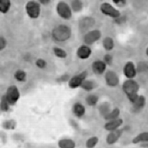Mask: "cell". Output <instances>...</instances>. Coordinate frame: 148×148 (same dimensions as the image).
Instances as JSON below:
<instances>
[{"instance_id":"obj_1","label":"cell","mask_w":148,"mask_h":148,"mask_svg":"<svg viewBox=\"0 0 148 148\" xmlns=\"http://www.w3.org/2000/svg\"><path fill=\"white\" fill-rule=\"evenodd\" d=\"M72 30L66 25H59L53 29L51 36L57 42H65L71 37Z\"/></svg>"},{"instance_id":"obj_2","label":"cell","mask_w":148,"mask_h":148,"mask_svg":"<svg viewBox=\"0 0 148 148\" xmlns=\"http://www.w3.org/2000/svg\"><path fill=\"white\" fill-rule=\"evenodd\" d=\"M25 9L27 14L31 19H37L41 13V5L35 1H29L26 4Z\"/></svg>"},{"instance_id":"obj_3","label":"cell","mask_w":148,"mask_h":148,"mask_svg":"<svg viewBox=\"0 0 148 148\" xmlns=\"http://www.w3.org/2000/svg\"><path fill=\"white\" fill-rule=\"evenodd\" d=\"M123 90L127 97L134 95V94H138L139 90V84L135 80L128 79L123 84Z\"/></svg>"},{"instance_id":"obj_4","label":"cell","mask_w":148,"mask_h":148,"mask_svg":"<svg viewBox=\"0 0 148 148\" xmlns=\"http://www.w3.org/2000/svg\"><path fill=\"white\" fill-rule=\"evenodd\" d=\"M99 10L103 14H105L106 16H109L113 19H118L121 16L120 11L117 10L115 7H114L109 3H102L100 5Z\"/></svg>"},{"instance_id":"obj_5","label":"cell","mask_w":148,"mask_h":148,"mask_svg":"<svg viewBox=\"0 0 148 148\" xmlns=\"http://www.w3.org/2000/svg\"><path fill=\"white\" fill-rule=\"evenodd\" d=\"M5 96L9 104L11 106H14L21 97V93L19 89L15 85H11L6 90Z\"/></svg>"},{"instance_id":"obj_6","label":"cell","mask_w":148,"mask_h":148,"mask_svg":"<svg viewBox=\"0 0 148 148\" xmlns=\"http://www.w3.org/2000/svg\"><path fill=\"white\" fill-rule=\"evenodd\" d=\"M56 11L59 16L64 20H69L72 17V9L65 2L58 3L56 5Z\"/></svg>"},{"instance_id":"obj_7","label":"cell","mask_w":148,"mask_h":148,"mask_svg":"<svg viewBox=\"0 0 148 148\" xmlns=\"http://www.w3.org/2000/svg\"><path fill=\"white\" fill-rule=\"evenodd\" d=\"M88 76V72L87 71H83L80 74L73 76L69 80V86L71 89H76L78 87H81L83 84V83L86 80Z\"/></svg>"},{"instance_id":"obj_8","label":"cell","mask_w":148,"mask_h":148,"mask_svg":"<svg viewBox=\"0 0 148 148\" xmlns=\"http://www.w3.org/2000/svg\"><path fill=\"white\" fill-rule=\"evenodd\" d=\"M101 37V32L99 29H94V30H90L84 35V41L86 45H92L94 43H96L97 41L100 39Z\"/></svg>"},{"instance_id":"obj_9","label":"cell","mask_w":148,"mask_h":148,"mask_svg":"<svg viewBox=\"0 0 148 148\" xmlns=\"http://www.w3.org/2000/svg\"><path fill=\"white\" fill-rule=\"evenodd\" d=\"M105 80H106V85L109 87H116L120 83V79H119L118 75L113 70H108L106 72Z\"/></svg>"},{"instance_id":"obj_10","label":"cell","mask_w":148,"mask_h":148,"mask_svg":"<svg viewBox=\"0 0 148 148\" xmlns=\"http://www.w3.org/2000/svg\"><path fill=\"white\" fill-rule=\"evenodd\" d=\"M123 75L126 76V78L128 79H134L137 75V69L136 66L132 61H128L126 62V64L123 66Z\"/></svg>"},{"instance_id":"obj_11","label":"cell","mask_w":148,"mask_h":148,"mask_svg":"<svg viewBox=\"0 0 148 148\" xmlns=\"http://www.w3.org/2000/svg\"><path fill=\"white\" fill-rule=\"evenodd\" d=\"M95 25V20L92 17H84L79 21V29L82 32H86Z\"/></svg>"},{"instance_id":"obj_12","label":"cell","mask_w":148,"mask_h":148,"mask_svg":"<svg viewBox=\"0 0 148 148\" xmlns=\"http://www.w3.org/2000/svg\"><path fill=\"white\" fill-rule=\"evenodd\" d=\"M123 130H113V131H110V133L107 134V136L106 138V142L107 145H112L114 144H115L119 138L122 136Z\"/></svg>"},{"instance_id":"obj_13","label":"cell","mask_w":148,"mask_h":148,"mask_svg":"<svg viewBox=\"0 0 148 148\" xmlns=\"http://www.w3.org/2000/svg\"><path fill=\"white\" fill-rule=\"evenodd\" d=\"M123 123V119H115V120H112V121H108L107 123H106L104 128L107 131H113L115 130H118L121 126Z\"/></svg>"},{"instance_id":"obj_14","label":"cell","mask_w":148,"mask_h":148,"mask_svg":"<svg viewBox=\"0 0 148 148\" xmlns=\"http://www.w3.org/2000/svg\"><path fill=\"white\" fill-rule=\"evenodd\" d=\"M91 69L95 75H102L106 69V65L103 60H95L92 62Z\"/></svg>"},{"instance_id":"obj_15","label":"cell","mask_w":148,"mask_h":148,"mask_svg":"<svg viewBox=\"0 0 148 148\" xmlns=\"http://www.w3.org/2000/svg\"><path fill=\"white\" fill-rule=\"evenodd\" d=\"M90 54H91V49L90 48V46H88L86 45L80 46L76 51V55L81 60L88 59L90 56Z\"/></svg>"},{"instance_id":"obj_16","label":"cell","mask_w":148,"mask_h":148,"mask_svg":"<svg viewBox=\"0 0 148 148\" xmlns=\"http://www.w3.org/2000/svg\"><path fill=\"white\" fill-rule=\"evenodd\" d=\"M73 113L78 118L83 117L84 115V114H85V107H84V106L82 103H80V102L75 103L74 106H73Z\"/></svg>"},{"instance_id":"obj_17","label":"cell","mask_w":148,"mask_h":148,"mask_svg":"<svg viewBox=\"0 0 148 148\" xmlns=\"http://www.w3.org/2000/svg\"><path fill=\"white\" fill-rule=\"evenodd\" d=\"M133 105V110L135 112H138L140 111L141 109H143L144 107L146 105V99L145 96L143 95H139L138 96V99H137V101L132 104Z\"/></svg>"},{"instance_id":"obj_18","label":"cell","mask_w":148,"mask_h":148,"mask_svg":"<svg viewBox=\"0 0 148 148\" xmlns=\"http://www.w3.org/2000/svg\"><path fill=\"white\" fill-rule=\"evenodd\" d=\"M58 145L60 148H75V142L70 138H62L59 140Z\"/></svg>"},{"instance_id":"obj_19","label":"cell","mask_w":148,"mask_h":148,"mask_svg":"<svg viewBox=\"0 0 148 148\" xmlns=\"http://www.w3.org/2000/svg\"><path fill=\"white\" fill-rule=\"evenodd\" d=\"M102 45H103V47L106 51H110L114 49V40L112 37L110 36H106L104 38L103 42H102Z\"/></svg>"},{"instance_id":"obj_20","label":"cell","mask_w":148,"mask_h":148,"mask_svg":"<svg viewBox=\"0 0 148 148\" xmlns=\"http://www.w3.org/2000/svg\"><path fill=\"white\" fill-rule=\"evenodd\" d=\"M98 84H96V82H94V81H91V80H85L84 82L83 83L82 86H81V88H82L83 90H86V91H90L92 90H94L95 88H97Z\"/></svg>"},{"instance_id":"obj_21","label":"cell","mask_w":148,"mask_h":148,"mask_svg":"<svg viewBox=\"0 0 148 148\" xmlns=\"http://www.w3.org/2000/svg\"><path fill=\"white\" fill-rule=\"evenodd\" d=\"M144 142H148V131L138 134V135H137L132 139L133 144H138V143H144Z\"/></svg>"},{"instance_id":"obj_22","label":"cell","mask_w":148,"mask_h":148,"mask_svg":"<svg viewBox=\"0 0 148 148\" xmlns=\"http://www.w3.org/2000/svg\"><path fill=\"white\" fill-rule=\"evenodd\" d=\"M120 113H121L120 109L118 108V107H115V108H114L112 111H110L106 115H105L104 116V119L106 120L107 122H108V121H112V120L118 119V117L120 115Z\"/></svg>"},{"instance_id":"obj_23","label":"cell","mask_w":148,"mask_h":148,"mask_svg":"<svg viewBox=\"0 0 148 148\" xmlns=\"http://www.w3.org/2000/svg\"><path fill=\"white\" fill-rule=\"evenodd\" d=\"M17 126V123L15 120L13 119H10V120H5L3 122L2 127L5 130H14Z\"/></svg>"},{"instance_id":"obj_24","label":"cell","mask_w":148,"mask_h":148,"mask_svg":"<svg viewBox=\"0 0 148 148\" xmlns=\"http://www.w3.org/2000/svg\"><path fill=\"white\" fill-rule=\"evenodd\" d=\"M11 8V1L10 0H1L0 1V12L2 13H7Z\"/></svg>"},{"instance_id":"obj_25","label":"cell","mask_w":148,"mask_h":148,"mask_svg":"<svg viewBox=\"0 0 148 148\" xmlns=\"http://www.w3.org/2000/svg\"><path fill=\"white\" fill-rule=\"evenodd\" d=\"M14 78H15L16 81H18V82H20V83L26 82V81H27V74H26L25 71L19 69V70L15 71Z\"/></svg>"},{"instance_id":"obj_26","label":"cell","mask_w":148,"mask_h":148,"mask_svg":"<svg viewBox=\"0 0 148 148\" xmlns=\"http://www.w3.org/2000/svg\"><path fill=\"white\" fill-rule=\"evenodd\" d=\"M10 104L6 99L5 94L1 97V103H0V109H1L2 112H7L10 109Z\"/></svg>"},{"instance_id":"obj_27","label":"cell","mask_w":148,"mask_h":148,"mask_svg":"<svg viewBox=\"0 0 148 148\" xmlns=\"http://www.w3.org/2000/svg\"><path fill=\"white\" fill-rule=\"evenodd\" d=\"M99 101V97L96 94H90L86 97V103L90 106H94Z\"/></svg>"},{"instance_id":"obj_28","label":"cell","mask_w":148,"mask_h":148,"mask_svg":"<svg viewBox=\"0 0 148 148\" xmlns=\"http://www.w3.org/2000/svg\"><path fill=\"white\" fill-rule=\"evenodd\" d=\"M53 52H54V55L60 59H65L68 57V53H66V51L60 47L53 48Z\"/></svg>"},{"instance_id":"obj_29","label":"cell","mask_w":148,"mask_h":148,"mask_svg":"<svg viewBox=\"0 0 148 148\" xmlns=\"http://www.w3.org/2000/svg\"><path fill=\"white\" fill-rule=\"evenodd\" d=\"M99 112H100V114L103 115V117L105 115H106L110 112V105L107 103V102H104L102 103L100 106H99Z\"/></svg>"},{"instance_id":"obj_30","label":"cell","mask_w":148,"mask_h":148,"mask_svg":"<svg viewBox=\"0 0 148 148\" xmlns=\"http://www.w3.org/2000/svg\"><path fill=\"white\" fill-rule=\"evenodd\" d=\"M99 143V138L94 136V137H90V138L87 139L86 141V147L87 148H94Z\"/></svg>"},{"instance_id":"obj_31","label":"cell","mask_w":148,"mask_h":148,"mask_svg":"<svg viewBox=\"0 0 148 148\" xmlns=\"http://www.w3.org/2000/svg\"><path fill=\"white\" fill-rule=\"evenodd\" d=\"M71 9L74 12H80L83 9V3L78 0H75V1L71 2Z\"/></svg>"},{"instance_id":"obj_32","label":"cell","mask_w":148,"mask_h":148,"mask_svg":"<svg viewBox=\"0 0 148 148\" xmlns=\"http://www.w3.org/2000/svg\"><path fill=\"white\" fill-rule=\"evenodd\" d=\"M36 65L38 69H44L47 66V62L43 60V59H38L36 61Z\"/></svg>"},{"instance_id":"obj_33","label":"cell","mask_w":148,"mask_h":148,"mask_svg":"<svg viewBox=\"0 0 148 148\" xmlns=\"http://www.w3.org/2000/svg\"><path fill=\"white\" fill-rule=\"evenodd\" d=\"M103 61L106 63V65H111L112 62H113V57L110 54L107 53V54H106L104 56V60Z\"/></svg>"},{"instance_id":"obj_34","label":"cell","mask_w":148,"mask_h":148,"mask_svg":"<svg viewBox=\"0 0 148 148\" xmlns=\"http://www.w3.org/2000/svg\"><path fill=\"white\" fill-rule=\"evenodd\" d=\"M6 45H7V42H6L5 38L4 36L0 37V51L4 50L6 47Z\"/></svg>"},{"instance_id":"obj_35","label":"cell","mask_w":148,"mask_h":148,"mask_svg":"<svg viewBox=\"0 0 148 148\" xmlns=\"http://www.w3.org/2000/svg\"><path fill=\"white\" fill-rule=\"evenodd\" d=\"M115 5H120V6H122V5H124L126 4V0H114L113 1Z\"/></svg>"},{"instance_id":"obj_36","label":"cell","mask_w":148,"mask_h":148,"mask_svg":"<svg viewBox=\"0 0 148 148\" xmlns=\"http://www.w3.org/2000/svg\"><path fill=\"white\" fill-rule=\"evenodd\" d=\"M39 2L41 4H43V5H46V4H49L51 1H50V0H40Z\"/></svg>"},{"instance_id":"obj_37","label":"cell","mask_w":148,"mask_h":148,"mask_svg":"<svg viewBox=\"0 0 148 148\" xmlns=\"http://www.w3.org/2000/svg\"><path fill=\"white\" fill-rule=\"evenodd\" d=\"M145 54H146V56H148V47H147L146 50H145Z\"/></svg>"}]
</instances>
